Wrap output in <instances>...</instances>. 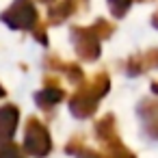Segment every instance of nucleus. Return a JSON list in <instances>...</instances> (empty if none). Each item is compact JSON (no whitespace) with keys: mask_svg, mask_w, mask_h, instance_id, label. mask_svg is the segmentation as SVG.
Wrapping results in <instances>:
<instances>
[{"mask_svg":"<svg viewBox=\"0 0 158 158\" xmlns=\"http://www.w3.org/2000/svg\"><path fill=\"white\" fill-rule=\"evenodd\" d=\"M2 20L9 26H15V28H31L37 22V13H35V9H33V5L28 0H18V2H13V7L2 15Z\"/></svg>","mask_w":158,"mask_h":158,"instance_id":"nucleus-1","label":"nucleus"},{"mask_svg":"<svg viewBox=\"0 0 158 158\" xmlns=\"http://www.w3.org/2000/svg\"><path fill=\"white\" fill-rule=\"evenodd\" d=\"M26 149L33 156H46L50 149V136L39 121H31L26 130Z\"/></svg>","mask_w":158,"mask_h":158,"instance_id":"nucleus-2","label":"nucleus"},{"mask_svg":"<svg viewBox=\"0 0 158 158\" xmlns=\"http://www.w3.org/2000/svg\"><path fill=\"white\" fill-rule=\"evenodd\" d=\"M18 123V110L13 106L0 108V139H9Z\"/></svg>","mask_w":158,"mask_h":158,"instance_id":"nucleus-3","label":"nucleus"},{"mask_svg":"<svg viewBox=\"0 0 158 158\" xmlns=\"http://www.w3.org/2000/svg\"><path fill=\"white\" fill-rule=\"evenodd\" d=\"M132 2V0H110V7H113V13L115 15H121L126 9H128V5Z\"/></svg>","mask_w":158,"mask_h":158,"instance_id":"nucleus-4","label":"nucleus"},{"mask_svg":"<svg viewBox=\"0 0 158 158\" xmlns=\"http://www.w3.org/2000/svg\"><path fill=\"white\" fill-rule=\"evenodd\" d=\"M0 158H20V154H18V149L13 147V145H2V149H0Z\"/></svg>","mask_w":158,"mask_h":158,"instance_id":"nucleus-5","label":"nucleus"},{"mask_svg":"<svg viewBox=\"0 0 158 158\" xmlns=\"http://www.w3.org/2000/svg\"><path fill=\"white\" fill-rule=\"evenodd\" d=\"M154 89H156V91H158V85H156V87H154Z\"/></svg>","mask_w":158,"mask_h":158,"instance_id":"nucleus-6","label":"nucleus"},{"mask_svg":"<svg viewBox=\"0 0 158 158\" xmlns=\"http://www.w3.org/2000/svg\"><path fill=\"white\" fill-rule=\"evenodd\" d=\"M48 2H50V0H48Z\"/></svg>","mask_w":158,"mask_h":158,"instance_id":"nucleus-7","label":"nucleus"}]
</instances>
